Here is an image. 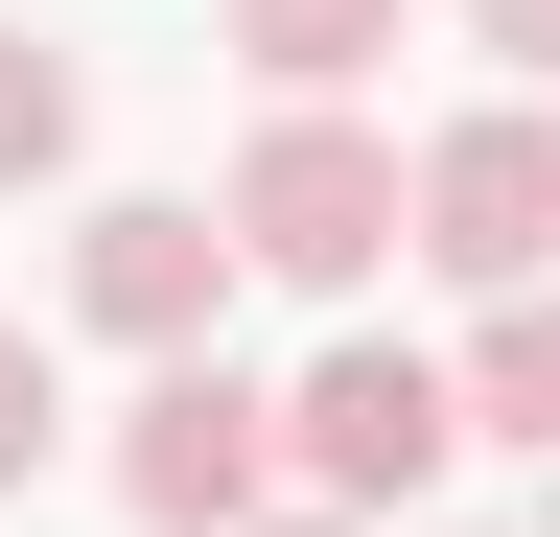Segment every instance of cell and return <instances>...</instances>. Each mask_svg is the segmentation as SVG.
<instances>
[{
  "label": "cell",
  "mask_w": 560,
  "mask_h": 537,
  "mask_svg": "<svg viewBox=\"0 0 560 537\" xmlns=\"http://www.w3.org/2000/svg\"><path fill=\"white\" fill-rule=\"evenodd\" d=\"M210 211H234V257L280 304H374V257H420V141H374V117H257Z\"/></svg>",
  "instance_id": "cell-1"
},
{
  "label": "cell",
  "mask_w": 560,
  "mask_h": 537,
  "mask_svg": "<svg viewBox=\"0 0 560 537\" xmlns=\"http://www.w3.org/2000/svg\"><path fill=\"white\" fill-rule=\"evenodd\" d=\"M467 444H537V467H560V281L467 327Z\"/></svg>",
  "instance_id": "cell-8"
},
{
  "label": "cell",
  "mask_w": 560,
  "mask_h": 537,
  "mask_svg": "<svg viewBox=\"0 0 560 537\" xmlns=\"http://www.w3.org/2000/svg\"><path fill=\"white\" fill-rule=\"evenodd\" d=\"M537 537H560V467H537Z\"/></svg>",
  "instance_id": "cell-12"
},
{
  "label": "cell",
  "mask_w": 560,
  "mask_h": 537,
  "mask_svg": "<svg viewBox=\"0 0 560 537\" xmlns=\"http://www.w3.org/2000/svg\"><path fill=\"white\" fill-rule=\"evenodd\" d=\"M280 444H304V491L327 514H420V491H444V467H467V351H397V327H327V351L304 374H280Z\"/></svg>",
  "instance_id": "cell-2"
},
{
  "label": "cell",
  "mask_w": 560,
  "mask_h": 537,
  "mask_svg": "<svg viewBox=\"0 0 560 537\" xmlns=\"http://www.w3.org/2000/svg\"><path fill=\"white\" fill-rule=\"evenodd\" d=\"M280 491H304V444H280V374L187 351V374H140V397H117V514H140V537H257Z\"/></svg>",
  "instance_id": "cell-3"
},
{
  "label": "cell",
  "mask_w": 560,
  "mask_h": 537,
  "mask_svg": "<svg viewBox=\"0 0 560 537\" xmlns=\"http://www.w3.org/2000/svg\"><path fill=\"white\" fill-rule=\"evenodd\" d=\"M444 24H467V47H490L514 94H560V0H444Z\"/></svg>",
  "instance_id": "cell-10"
},
{
  "label": "cell",
  "mask_w": 560,
  "mask_h": 537,
  "mask_svg": "<svg viewBox=\"0 0 560 537\" xmlns=\"http://www.w3.org/2000/svg\"><path fill=\"white\" fill-rule=\"evenodd\" d=\"M257 537H374V514H327V491H280V514H257Z\"/></svg>",
  "instance_id": "cell-11"
},
{
  "label": "cell",
  "mask_w": 560,
  "mask_h": 537,
  "mask_svg": "<svg viewBox=\"0 0 560 537\" xmlns=\"http://www.w3.org/2000/svg\"><path fill=\"white\" fill-rule=\"evenodd\" d=\"M94 164V71H70L47 24H0V211H24V187H70Z\"/></svg>",
  "instance_id": "cell-7"
},
{
  "label": "cell",
  "mask_w": 560,
  "mask_h": 537,
  "mask_svg": "<svg viewBox=\"0 0 560 537\" xmlns=\"http://www.w3.org/2000/svg\"><path fill=\"white\" fill-rule=\"evenodd\" d=\"M397 24H420V0H234V71L280 117H350V71H397Z\"/></svg>",
  "instance_id": "cell-6"
},
{
  "label": "cell",
  "mask_w": 560,
  "mask_h": 537,
  "mask_svg": "<svg viewBox=\"0 0 560 537\" xmlns=\"http://www.w3.org/2000/svg\"><path fill=\"white\" fill-rule=\"evenodd\" d=\"M420 281H467V304L560 281V117L537 94H467L444 141H420Z\"/></svg>",
  "instance_id": "cell-4"
},
{
  "label": "cell",
  "mask_w": 560,
  "mask_h": 537,
  "mask_svg": "<svg viewBox=\"0 0 560 537\" xmlns=\"http://www.w3.org/2000/svg\"><path fill=\"white\" fill-rule=\"evenodd\" d=\"M514 537H537V514H514Z\"/></svg>",
  "instance_id": "cell-13"
},
{
  "label": "cell",
  "mask_w": 560,
  "mask_h": 537,
  "mask_svg": "<svg viewBox=\"0 0 560 537\" xmlns=\"http://www.w3.org/2000/svg\"><path fill=\"white\" fill-rule=\"evenodd\" d=\"M234 281H257V257H234V211H210V187H94V211H70V327H117L140 374H187Z\"/></svg>",
  "instance_id": "cell-5"
},
{
  "label": "cell",
  "mask_w": 560,
  "mask_h": 537,
  "mask_svg": "<svg viewBox=\"0 0 560 537\" xmlns=\"http://www.w3.org/2000/svg\"><path fill=\"white\" fill-rule=\"evenodd\" d=\"M47 444H70V374H47V327H0V491H24Z\"/></svg>",
  "instance_id": "cell-9"
}]
</instances>
